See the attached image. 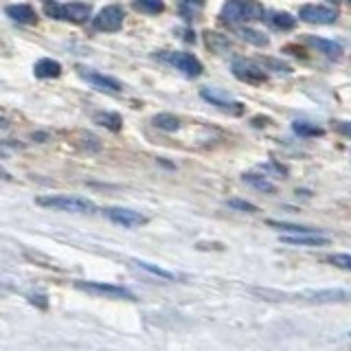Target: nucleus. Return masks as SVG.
Segmentation results:
<instances>
[{"label":"nucleus","mask_w":351,"mask_h":351,"mask_svg":"<svg viewBox=\"0 0 351 351\" xmlns=\"http://www.w3.org/2000/svg\"><path fill=\"white\" fill-rule=\"evenodd\" d=\"M132 7H134L136 11H141V14H147V16H158L165 11L162 0H134Z\"/></svg>","instance_id":"obj_21"},{"label":"nucleus","mask_w":351,"mask_h":351,"mask_svg":"<svg viewBox=\"0 0 351 351\" xmlns=\"http://www.w3.org/2000/svg\"><path fill=\"white\" fill-rule=\"evenodd\" d=\"M75 288L95 294V296H106V299H125V301H134V294L130 290L121 288L114 283H104V281H75Z\"/></svg>","instance_id":"obj_4"},{"label":"nucleus","mask_w":351,"mask_h":351,"mask_svg":"<svg viewBox=\"0 0 351 351\" xmlns=\"http://www.w3.org/2000/svg\"><path fill=\"white\" fill-rule=\"evenodd\" d=\"M307 301H316V303H334V301H349L351 292L347 290H316V292H303Z\"/></svg>","instance_id":"obj_15"},{"label":"nucleus","mask_w":351,"mask_h":351,"mask_svg":"<svg viewBox=\"0 0 351 351\" xmlns=\"http://www.w3.org/2000/svg\"><path fill=\"white\" fill-rule=\"evenodd\" d=\"M204 0H178V9L186 20H193L202 11Z\"/></svg>","instance_id":"obj_23"},{"label":"nucleus","mask_w":351,"mask_h":351,"mask_svg":"<svg viewBox=\"0 0 351 351\" xmlns=\"http://www.w3.org/2000/svg\"><path fill=\"white\" fill-rule=\"evenodd\" d=\"M160 58L167 62L169 66H173L176 71H180L186 77H200L202 75V62L195 58L191 53L184 51H171V53H162Z\"/></svg>","instance_id":"obj_5"},{"label":"nucleus","mask_w":351,"mask_h":351,"mask_svg":"<svg viewBox=\"0 0 351 351\" xmlns=\"http://www.w3.org/2000/svg\"><path fill=\"white\" fill-rule=\"evenodd\" d=\"M106 217L110 222H114L123 228H136V226H143L147 224V217L134 211V208H125V206H108L106 208Z\"/></svg>","instance_id":"obj_8"},{"label":"nucleus","mask_w":351,"mask_h":351,"mask_svg":"<svg viewBox=\"0 0 351 351\" xmlns=\"http://www.w3.org/2000/svg\"><path fill=\"white\" fill-rule=\"evenodd\" d=\"M123 20H125V11L123 7L119 5H108L104 7L99 14L93 18V25L97 31H106V33H114L123 27Z\"/></svg>","instance_id":"obj_6"},{"label":"nucleus","mask_w":351,"mask_h":351,"mask_svg":"<svg viewBox=\"0 0 351 351\" xmlns=\"http://www.w3.org/2000/svg\"><path fill=\"white\" fill-rule=\"evenodd\" d=\"M266 22L277 31H292L296 27V18L288 11H268Z\"/></svg>","instance_id":"obj_17"},{"label":"nucleus","mask_w":351,"mask_h":351,"mask_svg":"<svg viewBox=\"0 0 351 351\" xmlns=\"http://www.w3.org/2000/svg\"><path fill=\"white\" fill-rule=\"evenodd\" d=\"M36 202L40 206L55 208V211H64V213H95L97 204L88 197L80 195H40L36 197Z\"/></svg>","instance_id":"obj_2"},{"label":"nucleus","mask_w":351,"mask_h":351,"mask_svg":"<svg viewBox=\"0 0 351 351\" xmlns=\"http://www.w3.org/2000/svg\"><path fill=\"white\" fill-rule=\"evenodd\" d=\"M200 97L204 99V101H208V104L219 108V110H224V112H228V114H241V112H244V104L235 101L233 97H230L228 93H224V90H219V88H202Z\"/></svg>","instance_id":"obj_7"},{"label":"nucleus","mask_w":351,"mask_h":351,"mask_svg":"<svg viewBox=\"0 0 351 351\" xmlns=\"http://www.w3.org/2000/svg\"><path fill=\"white\" fill-rule=\"evenodd\" d=\"M327 261L332 263V266H338V268H345V270H351V255H345V252H340V255H329Z\"/></svg>","instance_id":"obj_27"},{"label":"nucleus","mask_w":351,"mask_h":351,"mask_svg":"<svg viewBox=\"0 0 351 351\" xmlns=\"http://www.w3.org/2000/svg\"><path fill=\"white\" fill-rule=\"evenodd\" d=\"M95 123H99L110 132H119L121 128H123V119H121V114H117V112H97Z\"/></svg>","instance_id":"obj_18"},{"label":"nucleus","mask_w":351,"mask_h":351,"mask_svg":"<svg viewBox=\"0 0 351 351\" xmlns=\"http://www.w3.org/2000/svg\"><path fill=\"white\" fill-rule=\"evenodd\" d=\"M261 169H263V171H274L277 176H281V178H285V176H288V169H285L283 165L274 162V160H270V162H266V165H261Z\"/></svg>","instance_id":"obj_28"},{"label":"nucleus","mask_w":351,"mask_h":351,"mask_svg":"<svg viewBox=\"0 0 351 351\" xmlns=\"http://www.w3.org/2000/svg\"><path fill=\"white\" fill-rule=\"evenodd\" d=\"M292 130L299 136H305V138H310V136H323L325 134L323 128H318L316 123H307V121H296V123L292 125Z\"/></svg>","instance_id":"obj_24"},{"label":"nucleus","mask_w":351,"mask_h":351,"mask_svg":"<svg viewBox=\"0 0 351 351\" xmlns=\"http://www.w3.org/2000/svg\"><path fill=\"white\" fill-rule=\"evenodd\" d=\"M305 42L310 44L312 49H316L318 53L327 55V58H334L338 60L343 55V47L334 40H325V38H316V36H305Z\"/></svg>","instance_id":"obj_14"},{"label":"nucleus","mask_w":351,"mask_h":351,"mask_svg":"<svg viewBox=\"0 0 351 351\" xmlns=\"http://www.w3.org/2000/svg\"><path fill=\"white\" fill-rule=\"evenodd\" d=\"M5 14L18 25H36L38 22V14L31 5H9L5 7Z\"/></svg>","instance_id":"obj_13"},{"label":"nucleus","mask_w":351,"mask_h":351,"mask_svg":"<svg viewBox=\"0 0 351 351\" xmlns=\"http://www.w3.org/2000/svg\"><path fill=\"white\" fill-rule=\"evenodd\" d=\"M230 69H233V75L239 82H246V84H263L268 80V75L261 66L246 62V60H235Z\"/></svg>","instance_id":"obj_11"},{"label":"nucleus","mask_w":351,"mask_h":351,"mask_svg":"<svg viewBox=\"0 0 351 351\" xmlns=\"http://www.w3.org/2000/svg\"><path fill=\"white\" fill-rule=\"evenodd\" d=\"M132 263H136L138 268H143V270H147L149 274H156V277H160V279H167V281H173L176 279V274L173 272H169V270H165V268H158V266H154V263H149V261H143V259H136V261H132Z\"/></svg>","instance_id":"obj_25"},{"label":"nucleus","mask_w":351,"mask_h":351,"mask_svg":"<svg viewBox=\"0 0 351 351\" xmlns=\"http://www.w3.org/2000/svg\"><path fill=\"white\" fill-rule=\"evenodd\" d=\"M239 36H241V40L255 44V47H268V44H270V38L266 36V33H261L257 29H250V27H241Z\"/></svg>","instance_id":"obj_22"},{"label":"nucleus","mask_w":351,"mask_h":351,"mask_svg":"<svg viewBox=\"0 0 351 351\" xmlns=\"http://www.w3.org/2000/svg\"><path fill=\"white\" fill-rule=\"evenodd\" d=\"M334 128H336V132H340L343 136H349V138H351V121H336Z\"/></svg>","instance_id":"obj_29"},{"label":"nucleus","mask_w":351,"mask_h":351,"mask_svg":"<svg viewBox=\"0 0 351 351\" xmlns=\"http://www.w3.org/2000/svg\"><path fill=\"white\" fill-rule=\"evenodd\" d=\"M266 11L255 0H228L224 3L219 18L228 25H241V22H252V20H263Z\"/></svg>","instance_id":"obj_1"},{"label":"nucleus","mask_w":351,"mask_h":351,"mask_svg":"<svg viewBox=\"0 0 351 351\" xmlns=\"http://www.w3.org/2000/svg\"><path fill=\"white\" fill-rule=\"evenodd\" d=\"M349 3H351V0H349Z\"/></svg>","instance_id":"obj_30"},{"label":"nucleus","mask_w":351,"mask_h":351,"mask_svg":"<svg viewBox=\"0 0 351 351\" xmlns=\"http://www.w3.org/2000/svg\"><path fill=\"white\" fill-rule=\"evenodd\" d=\"M228 206L230 208H237V211H244V213H257L259 208L252 204V202H246V200H237V197H233V200H228Z\"/></svg>","instance_id":"obj_26"},{"label":"nucleus","mask_w":351,"mask_h":351,"mask_svg":"<svg viewBox=\"0 0 351 351\" xmlns=\"http://www.w3.org/2000/svg\"><path fill=\"white\" fill-rule=\"evenodd\" d=\"M33 73L40 80H55V77L62 75V64L58 60H51V58H44V60H38L36 66H33Z\"/></svg>","instance_id":"obj_16"},{"label":"nucleus","mask_w":351,"mask_h":351,"mask_svg":"<svg viewBox=\"0 0 351 351\" xmlns=\"http://www.w3.org/2000/svg\"><path fill=\"white\" fill-rule=\"evenodd\" d=\"M152 123L156 125L158 130H165V132H178L180 130V119L173 117V114H167V112L154 114Z\"/></svg>","instance_id":"obj_19"},{"label":"nucleus","mask_w":351,"mask_h":351,"mask_svg":"<svg viewBox=\"0 0 351 351\" xmlns=\"http://www.w3.org/2000/svg\"><path fill=\"white\" fill-rule=\"evenodd\" d=\"M77 73H80L82 80H86L88 84H90L93 88H97V90L101 93H110V95H119L121 90H123V86H121L119 80H114V77H108L104 73L99 71H90V69H77Z\"/></svg>","instance_id":"obj_10"},{"label":"nucleus","mask_w":351,"mask_h":351,"mask_svg":"<svg viewBox=\"0 0 351 351\" xmlns=\"http://www.w3.org/2000/svg\"><path fill=\"white\" fill-rule=\"evenodd\" d=\"M244 182H248L250 186H255L257 191H263V193H274L277 191V186L274 182H270L266 176H257V173H244Z\"/></svg>","instance_id":"obj_20"},{"label":"nucleus","mask_w":351,"mask_h":351,"mask_svg":"<svg viewBox=\"0 0 351 351\" xmlns=\"http://www.w3.org/2000/svg\"><path fill=\"white\" fill-rule=\"evenodd\" d=\"M349 336H351V334H349Z\"/></svg>","instance_id":"obj_31"},{"label":"nucleus","mask_w":351,"mask_h":351,"mask_svg":"<svg viewBox=\"0 0 351 351\" xmlns=\"http://www.w3.org/2000/svg\"><path fill=\"white\" fill-rule=\"evenodd\" d=\"M44 14L55 20L75 22V25H84V22L93 16V7L88 3H47L44 5Z\"/></svg>","instance_id":"obj_3"},{"label":"nucleus","mask_w":351,"mask_h":351,"mask_svg":"<svg viewBox=\"0 0 351 351\" xmlns=\"http://www.w3.org/2000/svg\"><path fill=\"white\" fill-rule=\"evenodd\" d=\"M283 244L290 246H329V237L321 235V233H292V235H281Z\"/></svg>","instance_id":"obj_12"},{"label":"nucleus","mask_w":351,"mask_h":351,"mask_svg":"<svg viewBox=\"0 0 351 351\" xmlns=\"http://www.w3.org/2000/svg\"><path fill=\"white\" fill-rule=\"evenodd\" d=\"M299 18L307 25H334L338 20V11L325 5H303L299 9Z\"/></svg>","instance_id":"obj_9"}]
</instances>
